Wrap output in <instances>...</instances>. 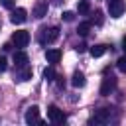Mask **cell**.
I'll return each instance as SVG.
<instances>
[{"instance_id": "6da1fadb", "label": "cell", "mask_w": 126, "mask_h": 126, "mask_svg": "<svg viewBox=\"0 0 126 126\" xmlns=\"http://www.w3.org/2000/svg\"><path fill=\"white\" fill-rule=\"evenodd\" d=\"M57 37H59V28H57V26H51V28H39V32H37V39H39V43H43V45L53 43Z\"/></svg>"}, {"instance_id": "7a4b0ae2", "label": "cell", "mask_w": 126, "mask_h": 126, "mask_svg": "<svg viewBox=\"0 0 126 126\" xmlns=\"http://www.w3.org/2000/svg\"><path fill=\"white\" fill-rule=\"evenodd\" d=\"M112 120V108H98L94 110V114L89 118V124H108Z\"/></svg>"}, {"instance_id": "3957f363", "label": "cell", "mask_w": 126, "mask_h": 126, "mask_svg": "<svg viewBox=\"0 0 126 126\" xmlns=\"http://www.w3.org/2000/svg\"><path fill=\"white\" fill-rule=\"evenodd\" d=\"M12 43H14L18 49L26 47V45L30 43V33H28L26 30H18V32H14V35H12Z\"/></svg>"}, {"instance_id": "277c9868", "label": "cell", "mask_w": 126, "mask_h": 126, "mask_svg": "<svg viewBox=\"0 0 126 126\" xmlns=\"http://www.w3.org/2000/svg\"><path fill=\"white\" fill-rule=\"evenodd\" d=\"M114 89H116V79L112 75H104L102 77V83H100V94L102 96H108Z\"/></svg>"}, {"instance_id": "5b68a950", "label": "cell", "mask_w": 126, "mask_h": 126, "mask_svg": "<svg viewBox=\"0 0 126 126\" xmlns=\"http://www.w3.org/2000/svg\"><path fill=\"white\" fill-rule=\"evenodd\" d=\"M126 10V4L124 0H108V14L112 18H120Z\"/></svg>"}, {"instance_id": "8992f818", "label": "cell", "mask_w": 126, "mask_h": 126, "mask_svg": "<svg viewBox=\"0 0 126 126\" xmlns=\"http://www.w3.org/2000/svg\"><path fill=\"white\" fill-rule=\"evenodd\" d=\"M47 118L53 122V124H63L67 118H65V114H63V110H59L55 104H51L49 108H47Z\"/></svg>"}, {"instance_id": "52a82bcc", "label": "cell", "mask_w": 126, "mask_h": 126, "mask_svg": "<svg viewBox=\"0 0 126 126\" xmlns=\"http://www.w3.org/2000/svg\"><path fill=\"white\" fill-rule=\"evenodd\" d=\"M26 122L28 124H43V120L39 118V108L33 104L26 110Z\"/></svg>"}, {"instance_id": "ba28073f", "label": "cell", "mask_w": 126, "mask_h": 126, "mask_svg": "<svg viewBox=\"0 0 126 126\" xmlns=\"http://www.w3.org/2000/svg\"><path fill=\"white\" fill-rule=\"evenodd\" d=\"M14 79H16L18 83H26V81H30V79H32V69H30L28 65H24V67H16Z\"/></svg>"}, {"instance_id": "9c48e42d", "label": "cell", "mask_w": 126, "mask_h": 126, "mask_svg": "<svg viewBox=\"0 0 126 126\" xmlns=\"http://www.w3.org/2000/svg\"><path fill=\"white\" fill-rule=\"evenodd\" d=\"M47 8H49V4L45 0H37L35 6H33V18H37V20L45 18L47 16Z\"/></svg>"}, {"instance_id": "30bf717a", "label": "cell", "mask_w": 126, "mask_h": 126, "mask_svg": "<svg viewBox=\"0 0 126 126\" xmlns=\"http://www.w3.org/2000/svg\"><path fill=\"white\" fill-rule=\"evenodd\" d=\"M26 20H28V12H26L24 8L12 10V14H10V22H12V24H24Z\"/></svg>"}, {"instance_id": "8fae6325", "label": "cell", "mask_w": 126, "mask_h": 126, "mask_svg": "<svg viewBox=\"0 0 126 126\" xmlns=\"http://www.w3.org/2000/svg\"><path fill=\"white\" fill-rule=\"evenodd\" d=\"M28 61H30V57H28V53L26 51H14V63H16V67H24V65H28Z\"/></svg>"}, {"instance_id": "7c38bea8", "label": "cell", "mask_w": 126, "mask_h": 126, "mask_svg": "<svg viewBox=\"0 0 126 126\" xmlns=\"http://www.w3.org/2000/svg\"><path fill=\"white\" fill-rule=\"evenodd\" d=\"M45 59H47V63L55 65V63L61 61V51H59V49H47V51H45Z\"/></svg>"}, {"instance_id": "4fadbf2b", "label": "cell", "mask_w": 126, "mask_h": 126, "mask_svg": "<svg viewBox=\"0 0 126 126\" xmlns=\"http://www.w3.org/2000/svg\"><path fill=\"white\" fill-rule=\"evenodd\" d=\"M71 85H73V87H77V89L85 87V75H83L81 71H75V73H73V77H71Z\"/></svg>"}, {"instance_id": "5bb4252c", "label": "cell", "mask_w": 126, "mask_h": 126, "mask_svg": "<svg viewBox=\"0 0 126 126\" xmlns=\"http://www.w3.org/2000/svg\"><path fill=\"white\" fill-rule=\"evenodd\" d=\"M104 53H106V45H93L91 47V55L93 57H100Z\"/></svg>"}, {"instance_id": "9a60e30c", "label": "cell", "mask_w": 126, "mask_h": 126, "mask_svg": "<svg viewBox=\"0 0 126 126\" xmlns=\"http://www.w3.org/2000/svg\"><path fill=\"white\" fill-rule=\"evenodd\" d=\"M77 10H79V14H89V12H91V4H89L87 0H79Z\"/></svg>"}, {"instance_id": "2e32d148", "label": "cell", "mask_w": 126, "mask_h": 126, "mask_svg": "<svg viewBox=\"0 0 126 126\" xmlns=\"http://www.w3.org/2000/svg\"><path fill=\"white\" fill-rule=\"evenodd\" d=\"M89 30H91V22H83V24H79L77 33H79V35H87V33H89Z\"/></svg>"}, {"instance_id": "e0dca14e", "label": "cell", "mask_w": 126, "mask_h": 126, "mask_svg": "<svg viewBox=\"0 0 126 126\" xmlns=\"http://www.w3.org/2000/svg\"><path fill=\"white\" fill-rule=\"evenodd\" d=\"M43 77H45V81H55V79H57V75H55L53 67H45V71H43Z\"/></svg>"}, {"instance_id": "ac0fdd59", "label": "cell", "mask_w": 126, "mask_h": 126, "mask_svg": "<svg viewBox=\"0 0 126 126\" xmlns=\"http://www.w3.org/2000/svg\"><path fill=\"white\" fill-rule=\"evenodd\" d=\"M116 67H118V71L126 73V55H124V57H120V59L116 61Z\"/></svg>"}, {"instance_id": "d6986e66", "label": "cell", "mask_w": 126, "mask_h": 126, "mask_svg": "<svg viewBox=\"0 0 126 126\" xmlns=\"http://www.w3.org/2000/svg\"><path fill=\"white\" fill-rule=\"evenodd\" d=\"M93 22H94L96 26H100V24H102V12H100V10H96V12H94V18H93Z\"/></svg>"}, {"instance_id": "ffe728a7", "label": "cell", "mask_w": 126, "mask_h": 126, "mask_svg": "<svg viewBox=\"0 0 126 126\" xmlns=\"http://www.w3.org/2000/svg\"><path fill=\"white\" fill-rule=\"evenodd\" d=\"M0 4H2L4 8H8V10H12L14 4H16V0H0Z\"/></svg>"}, {"instance_id": "44dd1931", "label": "cell", "mask_w": 126, "mask_h": 126, "mask_svg": "<svg viewBox=\"0 0 126 126\" xmlns=\"http://www.w3.org/2000/svg\"><path fill=\"white\" fill-rule=\"evenodd\" d=\"M61 18H63L65 22H73V20H75V14H73V12H63Z\"/></svg>"}, {"instance_id": "7402d4cb", "label": "cell", "mask_w": 126, "mask_h": 126, "mask_svg": "<svg viewBox=\"0 0 126 126\" xmlns=\"http://www.w3.org/2000/svg\"><path fill=\"white\" fill-rule=\"evenodd\" d=\"M8 69V61H6V57H0V73H4Z\"/></svg>"}, {"instance_id": "603a6c76", "label": "cell", "mask_w": 126, "mask_h": 126, "mask_svg": "<svg viewBox=\"0 0 126 126\" xmlns=\"http://www.w3.org/2000/svg\"><path fill=\"white\" fill-rule=\"evenodd\" d=\"M77 51H79V53H83V51H85V45H83V43H81V45H77Z\"/></svg>"}, {"instance_id": "cb8c5ba5", "label": "cell", "mask_w": 126, "mask_h": 126, "mask_svg": "<svg viewBox=\"0 0 126 126\" xmlns=\"http://www.w3.org/2000/svg\"><path fill=\"white\" fill-rule=\"evenodd\" d=\"M122 49L126 51V35H124V39H122Z\"/></svg>"}, {"instance_id": "d4e9b609", "label": "cell", "mask_w": 126, "mask_h": 126, "mask_svg": "<svg viewBox=\"0 0 126 126\" xmlns=\"http://www.w3.org/2000/svg\"><path fill=\"white\" fill-rule=\"evenodd\" d=\"M53 4H55V6H59V4H61V0H53Z\"/></svg>"}]
</instances>
